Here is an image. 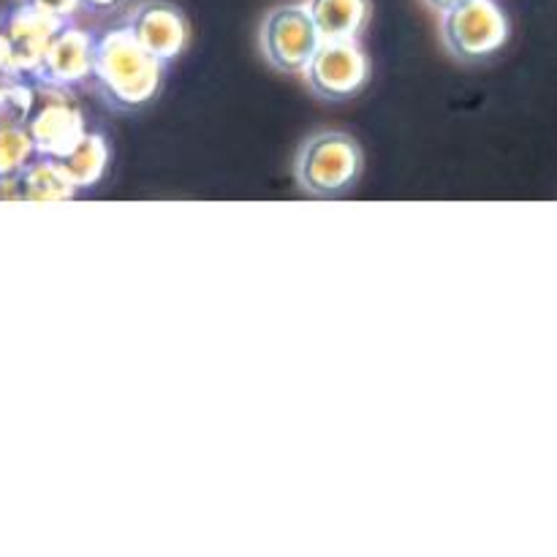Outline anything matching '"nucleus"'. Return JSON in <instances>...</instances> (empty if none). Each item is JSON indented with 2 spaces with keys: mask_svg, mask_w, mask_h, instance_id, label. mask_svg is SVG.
I'll return each instance as SVG.
<instances>
[{
  "mask_svg": "<svg viewBox=\"0 0 557 557\" xmlns=\"http://www.w3.org/2000/svg\"><path fill=\"white\" fill-rule=\"evenodd\" d=\"M166 65L147 52L125 25L109 27L96 38L92 82L98 96L114 112H139L156 103L163 90Z\"/></svg>",
  "mask_w": 557,
  "mask_h": 557,
  "instance_id": "nucleus-1",
  "label": "nucleus"
},
{
  "mask_svg": "<svg viewBox=\"0 0 557 557\" xmlns=\"http://www.w3.org/2000/svg\"><path fill=\"white\" fill-rule=\"evenodd\" d=\"M364 174V150L348 131L324 128L310 134L294 158V177L313 199H341Z\"/></svg>",
  "mask_w": 557,
  "mask_h": 557,
  "instance_id": "nucleus-2",
  "label": "nucleus"
},
{
  "mask_svg": "<svg viewBox=\"0 0 557 557\" xmlns=\"http://www.w3.org/2000/svg\"><path fill=\"white\" fill-rule=\"evenodd\" d=\"M446 52L460 63H484L511 38V20L498 0H462L441 20Z\"/></svg>",
  "mask_w": 557,
  "mask_h": 557,
  "instance_id": "nucleus-3",
  "label": "nucleus"
},
{
  "mask_svg": "<svg viewBox=\"0 0 557 557\" xmlns=\"http://www.w3.org/2000/svg\"><path fill=\"white\" fill-rule=\"evenodd\" d=\"M321 33L305 3H281L267 11L259 30V47L267 63L283 74H305L321 47Z\"/></svg>",
  "mask_w": 557,
  "mask_h": 557,
  "instance_id": "nucleus-4",
  "label": "nucleus"
},
{
  "mask_svg": "<svg viewBox=\"0 0 557 557\" xmlns=\"http://www.w3.org/2000/svg\"><path fill=\"white\" fill-rule=\"evenodd\" d=\"M302 76L321 101H351L368 87L370 58L359 41H321Z\"/></svg>",
  "mask_w": 557,
  "mask_h": 557,
  "instance_id": "nucleus-5",
  "label": "nucleus"
},
{
  "mask_svg": "<svg viewBox=\"0 0 557 557\" xmlns=\"http://www.w3.org/2000/svg\"><path fill=\"white\" fill-rule=\"evenodd\" d=\"M123 25L163 65L177 63L190 47V22L172 0H145L125 16Z\"/></svg>",
  "mask_w": 557,
  "mask_h": 557,
  "instance_id": "nucleus-6",
  "label": "nucleus"
},
{
  "mask_svg": "<svg viewBox=\"0 0 557 557\" xmlns=\"http://www.w3.org/2000/svg\"><path fill=\"white\" fill-rule=\"evenodd\" d=\"M92 52H96V38L79 27L65 25L36 63L38 79L60 90L85 85L87 79H92Z\"/></svg>",
  "mask_w": 557,
  "mask_h": 557,
  "instance_id": "nucleus-7",
  "label": "nucleus"
},
{
  "mask_svg": "<svg viewBox=\"0 0 557 557\" xmlns=\"http://www.w3.org/2000/svg\"><path fill=\"white\" fill-rule=\"evenodd\" d=\"M82 136H85V123L79 109L63 101L49 103L30 125L33 145L47 161H63L79 145Z\"/></svg>",
  "mask_w": 557,
  "mask_h": 557,
  "instance_id": "nucleus-8",
  "label": "nucleus"
},
{
  "mask_svg": "<svg viewBox=\"0 0 557 557\" xmlns=\"http://www.w3.org/2000/svg\"><path fill=\"white\" fill-rule=\"evenodd\" d=\"M305 5L324 41H359L373 14L370 0H308Z\"/></svg>",
  "mask_w": 557,
  "mask_h": 557,
  "instance_id": "nucleus-9",
  "label": "nucleus"
},
{
  "mask_svg": "<svg viewBox=\"0 0 557 557\" xmlns=\"http://www.w3.org/2000/svg\"><path fill=\"white\" fill-rule=\"evenodd\" d=\"M60 166L76 188H96L109 166V141L101 134L85 131L79 145L60 161Z\"/></svg>",
  "mask_w": 557,
  "mask_h": 557,
  "instance_id": "nucleus-10",
  "label": "nucleus"
},
{
  "mask_svg": "<svg viewBox=\"0 0 557 557\" xmlns=\"http://www.w3.org/2000/svg\"><path fill=\"white\" fill-rule=\"evenodd\" d=\"M25 3L47 11V14L58 16V20H69V16H74L76 9H82V0H25Z\"/></svg>",
  "mask_w": 557,
  "mask_h": 557,
  "instance_id": "nucleus-11",
  "label": "nucleus"
},
{
  "mask_svg": "<svg viewBox=\"0 0 557 557\" xmlns=\"http://www.w3.org/2000/svg\"><path fill=\"white\" fill-rule=\"evenodd\" d=\"M125 0H82V9H87L90 14H109V11L120 9Z\"/></svg>",
  "mask_w": 557,
  "mask_h": 557,
  "instance_id": "nucleus-12",
  "label": "nucleus"
},
{
  "mask_svg": "<svg viewBox=\"0 0 557 557\" xmlns=\"http://www.w3.org/2000/svg\"><path fill=\"white\" fill-rule=\"evenodd\" d=\"M424 3L430 5V9H435L438 14H446L449 9H455V5H460L462 0H424Z\"/></svg>",
  "mask_w": 557,
  "mask_h": 557,
  "instance_id": "nucleus-13",
  "label": "nucleus"
}]
</instances>
